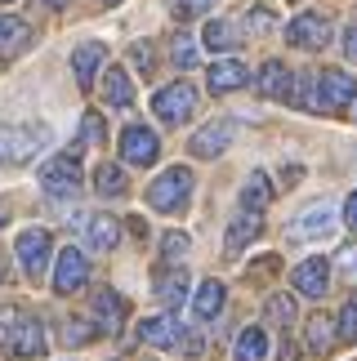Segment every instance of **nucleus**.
Returning <instances> with one entry per match:
<instances>
[{
  "mask_svg": "<svg viewBox=\"0 0 357 361\" xmlns=\"http://www.w3.org/2000/svg\"><path fill=\"white\" fill-rule=\"evenodd\" d=\"M49 147V130L45 125H0V161L23 165L32 161L36 152Z\"/></svg>",
  "mask_w": 357,
  "mask_h": 361,
  "instance_id": "1",
  "label": "nucleus"
},
{
  "mask_svg": "<svg viewBox=\"0 0 357 361\" xmlns=\"http://www.w3.org/2000/svg\"><path fill=\"white\" fill-rule=\"evenodd\" d=\"M188 197H192V170L188 165H174V170H166L147 188V205L161 210V214H178L188 205Z\"/></svg>",
  "mask_w": 357,
  "mask_h": 361,
  "instance_id": "2",
  "label": "nucleus"
},
{
  "mask_svg": "<svg viewBox=\"0 0 357 361\" xmlns=\"http://www.w3.org/2000/svg\"><path fill=\"white\" fill-rule=\"evenodd\" d=\"M13 250H18L23 272L32 276V281H40V276H45V268H49V255H54V237H49L45 228H27V232H18Z\"/></svg>",
  "mask_w": 357,
  "mask_h": 361,
  "instance_id": "3",
  "label": "nucleus"
},
{
  "mask_svg": "<svg viewBox=\"0 0 357 361\" xmlns=\"http://www.w3.org/2000/svg\"><path fill=\"white\" fill-rule=\"evenodd\" d=\"M40 188H45L49 197H76V188H80L76 152H63V157H54V161L40 165Z\"/></svg>",
  "mask_w": 357,
  "mask_h": 361,
  "instance_id": "4",
  "label": "nucleus"
},
{
  "mask_svg": "<svg viewBox=\"0 0 357 361\" xmlns=\"http://www.w3.org/2000/svg\"><path fill=\"white\" fill-rule=\"evenodd\" d=\"M357 99V80L349 72H339V67H326L317 76V94H313V112L317 107H344Z\"/></svg>",
  "mask_w": 357,
  "mask_h": 361,
  "instance_id": "5",
  "label": "nucleus"
},
{
  "mask_svg": "<svg viewBox=\"0 0 357 361\" xmlns=\"http://www.w3.org/2000/svg\"><path fill=\"white\" fill-rule=\"evenodd\" d=\"M152 112H157L161 121H170V125L188 121L192 112H197V90L183 85V80H174V85H166V90L152 99Z\"/></svg>",
  "mask_w": 357,
  "mask_h": 361,
  "instance_id": "6",
  "label": "nucleus"
},
{
  "mask_svg": "<svg viewBox=\"0 0 357 361\" xmlns=\"http://www.w3.org/2000/svg\"><path fill=\"white\" fill-rule=\"evenodd\" d=\"M335 224H339V219H335V205L331 201H317V205H308V210L291 224V237L295 241H317V237H331Z\"/></svg>",
  "mask_w": 357,
  "mask_h": 361,
  "instance_id": "7",
  "label": "nucleus"
},
{
  "mask_svg": "<svg viewBox=\"0 0 357 361\" xmlns=\"http://www.w3.org/2000/svg\"><path fill=\"white\" fill-rule=\"evenodd\" d=\"M85 276H90V259L67 245L59 255V263H54V290H59V295H72V290L85 286Z\"/></svg>",
  "mask_w": 357,
  "mask_h": 361,
  "instance_id": "8",
  "label": "nucleus"
},
{
  "mask_svg": "<svg viewBox=\"0 0 357 361\" xmlns=\"http://www.w3.org/2000/svg\"><path fill=\"white\" fill-rule=\"evenodd\" d=\"M121 157H126L130 165H152V161L161 157L157 134L147 130V125H130V130L121 134Z\"/></svg>",
  "mask_w": 357,
  "mask_h": 361,
  "instance_id": "9",
  "label": "nucleus"
},
{
  "mask_svg": "<svg viewBox=\"0 0 357 361\" xmlns=\"http://www.w3.org/2000/svg\"><path fill=\"white\" fill-rule=\"evenodd\" d=\"M9 353L13 357H45V330H40V322H32V317H13Z\"/></svg>",
  "mask_w": 357,
  "mask_h": 361,
  "instance_id": "10",
  "label": "nucleus"
},
{
  "mask_svg": "<svg viewBox=\"0 0 357 361\" xmlns=\"http://www.w3.org/2000/svg\"><path fill=\"white\" fill-rule=\"evenodd\" d=\"M286 40L299 49H322L326 40H331V27H326L322 13H299V18L286 27Z\"/></svg>",
  "mask_w": 357,
  "mask_h": 361,
  "instance_id": "11",
  "label": "nucleus"
},
{
  "mask_svg": "<svg viewBox=\"0 0 357 361\" xmlns=\"http://www.w3.org/2000/svg\"><path fill=\"white\" fill-rule=\"evenodd\" d=\"M232 134H237V125H232V121H210L205 130L192 134L188 147H192V157H205V161H210V157H219V152H228Z\"/></svg>",
  "mask_w": 357,
  "mask_h": 361,
  "instance_id": "12",
  "label": "nucleus"
},
{
  "mask_svg": "<svg viewBox=\"0 0 357 361\" xmlns=\"http://www.w3.org/2000/svg\"><path fill=\"white\" fill-rule=\"evenodd\" d=\"M291 281H295V290H299V295H308V299H322V295H326V286H331V263H326V259H304V263L295 268V276H291Z\"/></svg>",
  "mask_w": 357,
  "mask_h": 361,
  "instance_id": "13",
  "label": "nucleus"
},
{
  "mask_svg": "<svg viewBox=\"0 0 357 361\" xmlns=\"http://www.w3.org/2000/svg\"><path fill=\"white\" fill-rule=\"evenodd\" d=\"M210 90L214 94H232V90H241L246 80H250V67H246L241 59H219V63H210Z\"/></svg>",
  "mask_w": 357,
  "mask_h": 361,
  "instance_id": "14",
  "label": "nucleus"
},
{
  "mask_svg": "<svg viewBox=\"0 0 357 361\" xmlns=\"http://www.w3.org/2000/svg\"><path fill=\"white\" fill-rule=\"evenodd\" d=\"M107 59V49L99 45V40H85L76 54H72V67H76V85L80 90H90L94 85V72H99V63Z\"/></svg>",
  "mask_w": 357,
  "mask_h": 361,
  "instance_id": "15",
  "label": "nucleus"
},
{
  "mask_svg": "<svg viewBox=\"0 0 357 361\" xmlns=\"http://www.w3.org/2000/svg\"><path fill=\"white\" fill-rule=\"evenodd\" d=\"M178 335H183V330H178L174 317H147V322L139 326V339L152 343V348H174Z\"/></svg>",
  "mask_w": 357,
  "mask_h": 361,
  "instance_id": "16",
  "label": "nucleus"
},
{
  "mask_svg": "<svg viewBox=\"0 0 357 361\" xmlns=\"http://www.w3.org/2000/svg\"><path fill=\"white\" fill-rule=\"evenodd\" d=\"M85 241H90L94 250H116L121 224H116V219H107V214H90V219H85Z\"/></svg>",
  "mask_w": 357,
  "mask_h": 361,
  "instance_id": "17",
  "label": "nucleus"
},
{
  "mask_svg": "<svg viewBox=\"0 0 357 361\" xmlns=\"http://www.w3.org/2000/svg\"><path fill=\"white\" fill-rule=\"evenodd\" d=\"M94 312H99V326L107 335H116L121 322H126V303H121V295H112V290H99V295H94Z\"/></svg>",
  "mask_w": 357,
  "mask_h": 361,
  "instance_id": "18",
  "label": "nucleus"
},
{
  "mask_svg": "<svg viewBox=\"0 0 357 361\" xmlns=\"http://www.w3.org/2000/svg\"><path fill=\"white\" fill-rule=\"evenodd\" d=\"M224 295H228V290H224V281H214V276H210V281H201L197 299H192V312H197L201 322H210V317H219V312H224Z\"/></svg>",
  "mask_w": 357,
  "mask_h": 361,
  "instance_id": "19",
  "label": "nucleus"
},
{
  "mask_svg": "<svg viewBox=\"0 0 357 361\" xmlns=\"http://www.w3.org/2000/svg\"><path fill=\"white\" fill-rule=\"evenodd\" d=\"M157 299L166 303V308H178V303L188 299V272L183 268H170L157 276Z\"/></svg>",
  "mask_w": 357,
  "mask_h": 361,
  "instance_id": "20",
  "label": "nucleus"
},
{
  "mask_svg": "<svg viewBox=\"0 0 357 361\" xmlns=\"http://www.w3.org/2000/svg\"><path fill=\"white\" fill-rule=\"evenodd\" d=\"M259 90H264V99H291V72H286V63H264Z\"/></svg>",
  "mask_w": 357,
  "mask_h": 361,
  "instance_id": "21",
  "label": "nucleus"
},
{
  "mask_svg": "<svg viewBox=\"0 0 357 361\" xmlns=\"http://www.w3.org/2000/svg\"><path fill=\"white\" fill-rule=\"evenodd\" d=\"M103 94H107V103H112V107H130L134 103V85H130V76L121 72V67H107Z\"/></svg>",
  "mask_w": 357,
  "mask_h": 361,
  "instance_id": "22",
  "label": "nucleus"
},
{
  "mask_svg": "<svg viewBox=\"0 0 357 361\" xmlns=\"http://www.w3.org/2000/svg\"><path fill=\"white\" fill-rule=\"evenodd\" d=\"M32 40V27L23 18H0V54H18Z\"/></svg>",
  "mask_w": 357,
  "mask_h": 361,
  "instance_id": "23",
  "label": "nucleus"
},
{
  "mask_svg": "<svg viewBox=\"0 0 357 361\" xmlns=\"http://www.w3.org/2000/svg\"><path fill=\"white\" fill-rule=\"evenodd\" d=\"M255 237H259V214L246 210V214H237V219L228 224V250H232V255H237V250H246V241H255Z\"/></svg>",
  "mask_w": 357,
  "mask_h": 361,
  "instance_id": "24",
  "label": "nucleus"
},
{
  "mask_svg": "<svg viewBox=\"0 0 357 361\" xmlns=\"http://www.w3.org/2000/svg\"><path fill=\"white\" fill-rule=\"evenodd\" d=\"M241 201H246V210H250V214H259V210H264V205L272 201V192H268V174H264V170H255L250 178H246Z\"/></svg>",
  "mask_w": 357,
  "mask_h": 361,
  "instance_id": "25",
  "label": "nucleus"
},
{
  "mask_svg": "<svg viewBox=\"0 0 357 361\" xmlns=\"http://www.w3.org/2000/svg\"><path fill=\"white\" fill-rule=\"evenodd\" d=\"M268 357V335L259 326L250 330H241V339H237V361H264Z\"/></svg>",
  "mask_w": 357,
  "mask_h": 361,
  "instance_id": "26",
  "label": "nucleus"
},
{
  "mask_svg": "<svg viewBox=\"0 0 357 361\" xmlns=\"http://www.w3.org/2000/svg\"><path fill=\"white\" fill-rule=\"evenodd\" d=\"M94 188L103 192V197H126V170H121V165H99V170H94Z\"/></svg>",
  "mask_w": 357,
  "mask_h": 361,
  "instance_id": "27",
  "label": "nucleus"
},
{
  "mask_svg": "<svg viewBox=\"0 0 357 361\" xmlns=\"http://www.w3.org/2000/svg\"><path fill=\"white\" fill-rule=\"evenodd\" d=\"M205 45H210V49H237L241 45V32L232 23L214 18V23H205Z\"/></svg>",
  "mask_w": 357,
  "mask_h": 361,
  "instance_id": "28",
  "label": "nucleus"
},
{
  "mask_svg": "<svg viewBox=\"0 0 357 361\" xmlns=\"http://www.w3.org/2000/svg\"><path fill=\"white\" fill-rule=\"evenodd\" d=\"M331 343H335L331 317H313V322H308V348L313 353H331Z\"/></svg>",
  "mask_w": 357,
  "mask_h": 361,
  "instance_id": "29",
  "label": "nucleus"
},
{
  "mask_svg": "<svg viewBox=\"0 0 357 361\" xmlns=\"http://www.w3.org/2000/svg\"><path fill=\"white\" fill-rule=\"evenodd\" d=\"M268 322L291 326V322H295V299H291V295H272V299H268Z\"/></svg>",
  "mask_w": 357,
  "mask_h": 361,
  "instance_id": "30",
  "label": "nucleus"
},
{
  "mask_svg": "<svg viewBox=\"0 0 357 361\" xmlns=\"http://www.w3.org/2000/svg\"><path fill=\"white\" fill-rule=\"evenodd\" d=\"M335 339H344V343H357V299L344 303V312H339V335Z\"/></svg>",
  "mask_w": 357,
  "mask_h": 361,
  "instance_id": "31",
  "label": "nucleus"
},
{
  "mask_svg": "<svg viewBox=\"0 0 357 361\" xmlns=\"http://www.w3.org/2000/svg\"><path fill=\"white\" fill-rule=\"evenodd\" d=\"M174 63L183 67V72H188V67H197V45H192L188 36H174Z\"/></svg>",
  "mask_w": 357,
  "mask_h": 361,
  "instance_id": "32",
  "label": "nucleus"
},
{
  "mask_svg": "<svg viewBox=\"0 0 357 361\" xmlns=\"http://www.w3.org/2000/svg\"><path fill=\"white\" fill-rule=\"evenodd\" d=\"M219 0H174V13L178 18H197V13H205V9H214Z\"/></svg>",
  "mask_w": 357,
  "mask_h": 361,
  "instance_id": "33",
  "label": "nucleus"
},
{
  "mask_svg": "<svg viewBox=\"0 0 357 361\" xmlns=\"http://www.w3.org/2000/svg\"><path fill=\"white\" fill-rule=\"evenodd\" d=\"M161 250H166V259H183L188 255V237L183 232H166V237H161Z\"/></svg>",
  "mask_w": 357,
  "mask_h": 361,
  "instance_id": "34",
  "label": "nucleus"
},
{
  "mask_svg": "<svg viewBox=\"0 0 357 361\" xmlns=\"http://www.w3.org/2000/svg\"><path fill=\"white\" fill-rule=\"evenodd\" d=\"M80 130H85V143H99V138H103V116H99V112H85Z\"/></svg>",
  "mask_w": 357,
  "mask_h": 361,
  "instance_id": "35",
  "label": "nucleus"
},
{
  "mask_svg": "<svg viewBox=\"0 0 357 361\" xmlns=\"http://www.w3.org/2000/svg\"><path fill=\"white\" fill-rule=\"evenodd\" d=\"M72 348H80V343H90V326L85 322H67V335H63Z\"/></svg>",
  "mask_w": 357,
  "mask_h": 361,
  "instance_id": "36",
  "label": "nucleus"
},
{
  "mask_svg": "<svg viewBox=\"0 0 357 361\" xmlns=\"http://www.w3.org/2000/svg\"><path fill=\"white\" fill-rule=\"evenodd\" d=\"M130 59H134V67H139V72H152V45H134Z\"/></svg>",
  "mask_w": 357,
  "mask_h": 361,
  "instance_id": "37",
  "label": "nucleus"
},
{
  "mask_svg": "<svg viewBox=\"0 0 357 361\" xmlns=\"http://www.w3.org/2000/svg\"><path fill=\"white\" fill-rule=\"evenodd\" d=\"M250 27H255V32H268V27H272V9H268V5L250 9Z\"/></svg>",
  "mask_w": 357,
  "mask_h": 361,
  "instance_id": "38",
  "label": "nucleus"
},
{
  "mask_svg": "<svg viewBox=\"0 0 357 361\" xmlns=\"http://www.w3.org/2000/svg\"><path fill=\"white\" fill-rule=\"evenodd\" d=\"M344 59L357 63V23H349V32H344Z\"/></svg>",
  "mask_w": 357,
  "mask_h": 361,
  "instance_id": "39",
  "label": "nucleus"
},
{
  "mask_svg": "<svg viewBox=\"0 0 357 361\" xmlns=\"http://www.w3.org/2000/svg\"><path fill=\"white\" fill-rule=\"evenodd\" d=\"M339 268H344L349 276H357V245H349L344 255H339Z\"/></svg>",
  "mask_w": 357,
  "mask_h": 361,
  "instance_id": "40",
  "label": "nucleus"
},
{
  "mask_svg": "<svg viewBox=\"0 0 357 361\" xmlns=\"http://www.w3.org/2000/svg\"><path fill=\"white\" fill-rule=\"evenodd\" d=\"M344 224H349V228L357 232V192H353V197L344 201Z\"/></svg>",
  "mask_w": 357,
  "mask_h": 361,
  "instance_id": "41",
  "label": "nucleus"
},
{
  "mask_svg": "<svg viewBox=\"0 0 357 361\" xmlns=\"http://www.w3.org/2000/svg\"><path fill=\"white\" fill-rule=\"evenodd\" d=\"M45 5H49V9H67V5H72V0H45Z\"/></svg>",
  "mask_w": 357,
  "mask_h": 361,
  "instance_id": "42",
  "label": "nucleus"
},
{
  "mask_svg": "<svg viewBox=\"0 0 357 361\" xmlns=\"http://www.w3.org/2000/svg\"><path fill=\"white\" fill-rule=\"evenodd\" d=\"M5 219H9V210H5V205H0V224H5Z\"/></svg>",
  "mask_w": 357,
  "mask_h": 361,
  "instance_id": "43",
  "label": "nucleus"
},
{
  "mask_svg": "<svg viewBox=\"0 0 357 361\" xmlns=\"http://www.w3.org/2000/svg\"><path fill=\"white\" fill-rule=\"evenodd\" d=\"M107 5H116V0H107Z\"/></svg>",
  "mask_w": 357,
  "mask_h": 361,
  "instance_id": "44",
  "label": "nucleus"
}]
</instances>
